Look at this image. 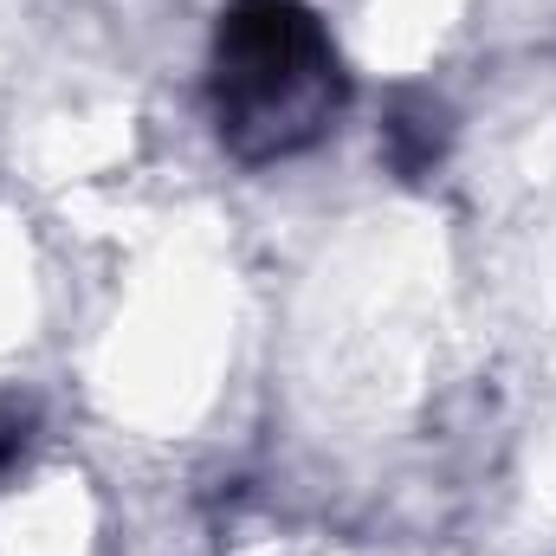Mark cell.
I'll return each mask as SVG.
<instances>
[{"label":"cell","mask_w":556,"mask_h":556,"mask_svg":"<svg viewBox=\"0 0 556 556\" xmlns=\"http://www.w3.org/2000/svg\"><path fill=\"white\" fill-rule=\"evenodd\" d=\"M350 111L343 52L311 0H227L207 46V124L240 168H273Z\"/></svg>","instance_id":"1"},{"label":"cell","mask_w":556,"mask_h":556,"mask_svg":"<svg viewBox=\"0 0 556 556\" xmlns=\"http://www.w3.org/2000/svg\"><path fill=\"white\" fill-rule=\"evenodd\" d=\"M446 111L427 98V91H395V104H389V124H382V155H389V168L402 175V181H420V175H433L440 168V155H446Z\"/></svg>","instance_id":"2"},{"label":"cell","mask_w":556,"mask_h":556,"mask_svg":"<svg viewBox=\"0 0 556 556\" xmlns=\"http://www.w3.org/2000/svg\"><path fill=\"white\" fill-rule=\"evenodd\" d=\"M39 453V408L20 389H0V485H13Z\"/></svg>","instance_id":"3"}]
</instances>
